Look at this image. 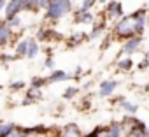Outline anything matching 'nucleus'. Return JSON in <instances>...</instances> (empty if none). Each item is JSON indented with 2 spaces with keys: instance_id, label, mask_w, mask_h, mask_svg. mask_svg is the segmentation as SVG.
<instances>
[{
  "instance_id": "18",
  "label": "nucleus",
  "mask_w": 149,
  "mask_h": 137,
  "mask_svg": "<svg viewBox=\"0 0 149 137\" xmlns=\"http://www.w3.org/2000/svg\"><path fill=\"white\" fill-rule=\"evenodd\" d=\"M77 92H79L77 88H67V90H65V93H63V97H65V99H74Z\"/></svg>"
},
{
  "instance_id": "21",
  "label": "nucleus",
  "mask_w": 149,
  "mask_h": 137,
  "mask_svg": "<svg viewBox=\"0 0 149 137\" xmlns=\"http://www.w3.org/2000/svg\"><path fill=\"white\" fill-rule=\"evenodd\" d=\"M97 4V0H83V9H91Z\"/></svg>"
},
{
  "instance_id": "1",
  "label": "nucleus",
  "mask_w": 149,
  "mask_h": 137,
  "mask_svg": "<svg viewBox=\"0 0 149 137\" xmlns=\"http://www.w3.org/2000/svg\"><path fill=\"white\" fill-rule=\"evenodd\" d=\"M72 11V0H49V4L46 7V16L51 21H56L68 14Z\"/></svg>"
},
{
  "instance_id": "3",
  "label": "nucleus",
  "mask_w": 149,
  "mask_h": 137,
  "mask_svg": "<svg viewBox=\"0 0 149 137\" xmlns=\"http://www.w3.org/2000/svg\"><path fill=\"white\" fill-rule=\"evenodd\" d=\"M4 11H6V20H11V18L18 16L21 11H25V7H23V0H9Z\"/></svg>"
},
{
  "instance_id": "22",
  "label": "nucleus",
  "mask_w": 149,
  "mask_h": 137,
  "mask_svg": "<svg viewBox=\"0 0 149 137\" xmlns=\"http://www.w3.org/2000/svg\"><path fill=\"white\" fill-rule=\"evenodd\" d=\"M7 137H26V135H25V132H23V130H16V128H14Z\"/></svg>"
},
{
  "instance_id": "9",
  "label": "nucleus",
  "mask_w": 149,
  "mask_h": 137,
  "mask_svg": "<svg viewBox=\"0 0 149 137\" xmlns=\"http://www.w3.org/2000/svg\"><path fill=\"white\" fill-rule=\"evenodd\" d=\"M70 76L67 74V72H63V71H54L51 76H49V83H60V81H67Z\"/></svg>"
},
{
  "instance_id": "12",
  "label": "nucleus",
  "mask_w": 149,
  "mask_h": 137,
  "mask_svg": "<svg viewBox=\"0 0 149 137\" xmlns=\"http://www.w3.org/2000/svg\"><path fill=\"white\" fill-rule=\"evenodd\" d=\"M119 107H123L126 113H130V114H135L137 113V104H133V102H130V100H125V99H121L119 102Z\"/></svg>"
},
{
  "instance_id": "19",
  "label": "nucleus",
  "mask_w": 149,
  "mask_h": 137,
  "mask_svg": "<svg viewBox=\"0 0 149 137\" xmlns=\"http://www.w3.org/2000/svg\"><path fill=\"white\" fill-rule=\"evenodd\" d=\"M46 83H47L46 79H42V78H37V79H33V81H32V86H33V88H40V86H44Z\"/></svg>"
},
{
  "instance_id": "8",
  "label": "nucleus",
  "mask_w": 149,
  "mask_h": 137,
  "mask_svg": "<svg viewBox=\"0 0 149 137\" xmlns=\"http://www.w3.org/2000/svg\"><path fill=\"white\" fill-rule=\"evenodd\" d=\"M11 41V27L7 23H0V46H4Z\"/></svg>"
},
{
  "instance_id": "14",
  "label": "nucleus",
  "mask_w": 149,
  "mask_h": 137,
  "mask_svg": "<svg viewBox=\"0 0 149 137\" xmlns=\"http://www.w3.org/2000/svg\"><path fill=\"white\" fill-rule=\"evenodd\" d=\"M133 67V60L132 58H123V60H119L118 62V68H119V71H130V68Z\"/></svg>"
},
{
  "instance_id": "16",
  "label": "nucleus",
  "mask_w": 149,
  "mask_h": 137,
  "mask_svg": "<svg viewBox=\"0 0 149 137\" xmlns=\"http://www.w3.org/2000/svg\"><path fill=\"white\" fill-rule=\"evenodd\" d=\"M26 51H28V39H26V41H21V42L16 46V55L26 56Z\"/></svg>"
},
{
  "instance_id": "23",
  "label": "nucleus",
  "mask_w": 149,
  "mask_h": 137,
  "mask_svg": "<svg viewBox=\"0 0 149 137\" xmlns=\"http://www.w3.org/2000/svg\"><path fill=\"white\" fill-rule=\"evenodd\" d=\"M23 86H25V83H23V81H16V83H13V85H11V90H21Z\"/></svg>"
},
{
  "instance_id": "13",
  "label": "nucleus",
  "mask_w": 149,
  "mask_h": 137,
  "mask_svg": "<svg viewBox=\"0 0 149 137\" xmlns=\"http://www.w3.org/2000/svg\"><path fill=\"white\" fill-rule=\"evenodd\" d=\"M14 128H16L14 123H2V125H0V137H7Z\"/></svg>"
},
{
  "instance_id": "15",
  "label": "nucleus",
  "mask_w": 149,
  "mask_h": 137,
  "mask_svg": "<svg viewBox=\"0 0 149 137\" xmlns=\"http://www.w3.org/2000/svg\"><path fill=\"white\" fill-rule=\"evenodd\" d=\"M23 7L25 11H37L40 6H39V0H23Z\"/></svg>"
},
{
  "instance_id": "10",
  "label": "nucleus",
  "mask_w": 149,
  "mask_h": 137,
  "mask_svg": "<svg viewBox=\"0 0 149 137\" xmlns=\"http://www.w3.org/2000/svg\"><path fill=\"white\" fill-rule=\"evenodd\" d=\"M61 137H81V134H79V128L76 125H68V127L63 128Z\"/></svg>"
},
{
  "instance_id": "20",
  "label": "nucleus",
  "mask_w": 149,
  "mask_h": 137,
  "mask_svg": "<svg viewBox=\"0 0 149 137\" xmlns=\"http://www.w3.org/2000/svg\"><path fill=\"white\" fill-rule=\"evenodd\" d=\"M102 28H104V25H100V27H95V28H93V32L90 34V37H91V39H97V37L102 34Z\"/></svg>"
},
{
  "instance_id": "7",
  "label": "nucleus",
  "mask_w": 149,
  "mask_h": 137,
  "mask_svg": "<svg viewBox=\"0 0 149 137\" xmlns=\"http://www.w3.org/2000/svg\"><path fill=\"white\" fill-rule=\"evenodd\" d=\"M102 137H123V125L119 123H112L109 128H105Z\"/></svg>"
},
{
  "instance_id": "28",
  "label": "nucleus",
  "mask_w": 149,
  "mask_h": 137,
  "mask_svg": "<svg viewBox=\"0 0 149 137\" xmlns=\"http://www.w3.org/2000/svg\"><path fill=\"white\" fill-rule=\"evenodd\" d=\"M147 90H149V85H147Z\"/></svg>"
},
{
  "instance_id": "24",
  "label": "nucleus",
  "mask_w": 149,
  "mask_h": 137,
  "mask_svg": "<svg viewBox=\"0 0 149 137\" xmlns=\"http://www.w3.org/2000/svg\"><path fill=\"white\" fill-rule=\"evenodd\" d=\"M46 67H47V68H54V62H53V58H47V60H46Z\"/></svg>"
},
{
  "instance_id": "11",
  "label": "nucleus",
  "mask_w": 149,
  "mask_h": 137,
  "mask_svg": "<svg viewBox=\"0 0 149 137\" xmlns=\"http://www.w3.org/2000/svg\"><path fill=\"white\" fill-rule=\"evenodd\" d=\"M39 53V44L35 39H28V51H26V56L28 58H35Z\"/></svg>"
},
{
  "instance_id": "17",
  "label": "nucleus",
  "mask_w": 149,
  "mask_h": 137,
  "mask_svg": "<svg viewBox=\"0 0 149 137\" xmlns=\"http://www.w3.org/2000/svg\"><path fill=\"white\" fill-rule=\"evenodd\" d=\"M19 23H21V18H19V14H18V16H14V18H11V20H7V25H9L11 28H16V27H19Z\"/></svg>"
},
{
  "instance_id": "26",
  "label": "nucleus",
  "mask_w": 149,
  "mask_h": 137,
  "mask_svg": "<svg viewBox=\"0 0 149 137\" xmlns=\"http://www.w3.org/2000/svg\"><path fill=\"white\" fill-rule=\"evenodd\" d=\"M6 9V0H0V11Z\"/></svg>"
},
{
  "instance_id": "29",
  "label": "nucleus",
  "mask_w": 149,
  "mask_h": 137,
  "mask_svg": "<svg viewBox=\"0 0 149 137\" xmlns=\"http://www.w3.org/2000/svg\"><path fill=\"white\" fill-rule=\"evenodd\" d=\"M147 58H149V53H147Z\"/></svg>"
},
{
  "instance_id": "27",
  "label": "nucleus",
  "mask_w": 149,
  "mask_h": 137,
  "mask_svg": "<svg viewBox=\"0 0 149 137\" xmlns=\"http://www.w3.org/2000/svg\"><path fill=\"white\" fill-rule=\"evenodd\" d=\"M146 21H147V25H149V11H147V14H146Z\"/></svg>"
},
{
  "instance_id": "6",
  "label": "nucleus",
  "mask_w": 149,
  "mask_h": 137,
  "mask_svg": "<svg viewBox=\"0 0 149 137\" xmlns=\"http://www.w3.org/2000/svg\"><path fill=\"white\" fill-rule=\"evenodd\" d=\"M118 88V81H111V79H105L102 85H100V97H109L114 93V90Z\"/></svg>"
},
{
  "instance_id": "2",
  "label": "nucleus",
  "mask_w": 149,
  "mask_h": 137,
  "mask_svg": "<svg viewBox=\"0 0 149 137\" xmlns=\"http://www.w3.org/2000/svg\"><path fill=\"white\" fill-rule=\"evenodd\" d=\"M114 35L121 37V39H130V37L137 35V30H135V20L130 18V16L125 18V20H121V21L116 25V28H114Z\"/></svg>"
},
{
  "instance_id": "4",
  "label": "nucleus",
  "mask_w": 149,
  "mask_h": 137,
  "mask_svg": "<svg viewBox=\"0 0 149 137\" xmlns=\"http://www.w3.org/2000/svg\"><path fill=\"white\" fill-rule=\"evenodd\" d=\"M140 44H142V37H139V35H133V37H130V39H126V42L123 44V53H126V55H132V53H135L139 48H140Z\"/></svg>"
},
{
  "instance_id": "25",
  "label": "nucleus",
  "mask_w": 149,
  "mask_h": 137,
  "mask_svg": "<svg viewBox=\"0 0 149 137\" xmlns=\"http://www.w3.org/2000/svg\"><path fill=\"white\" fill-rule=\"evenodd\" d=\"M47 4H49V0H39V6L40 7H47Z\"/></svg>"
},
{
  "instance_id": "5",
  "label": "nucleus",
  "mask_w": 149,
  "mask_h": 137,
  "mask_svg": "<svg viewBox=\"0 0 149 137\" xmlns=\"http://www.w3.org/2000/svg\"><path fill=\"white\" fill-rule=\"evenodd\" d=\"M105 13L111 16V18H114V20H118V18H121L123 16V6L119 4V2H109L107 4V7H105Z\"/></svg>"
}]
</instances>
